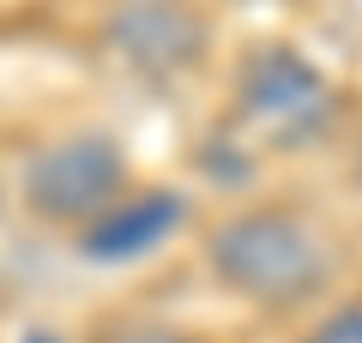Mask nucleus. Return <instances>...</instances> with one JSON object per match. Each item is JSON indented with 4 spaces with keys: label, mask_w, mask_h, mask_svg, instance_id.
Instances as JSON below:
<instances>
[{
    "label": "nucleus",
    "mask_w": 362,
    "mask_h": 343,
    "mask_svg": "<svg viewBox=\"0 0 362 343\" xmlns=\"http://www.w3.org/2000/svg\"><path fill=\"white\" fill-rule=\"evenodd\" d=\"M338 121V85L290 42H254L235 66V127L254 151L296 157Z\"/></svg>",
    "instance_id": "f03ea898"
},
{
    "label": "nucleus",
    "mask_w": 362,
    "mask_h": 343,
    "mask_svg": "<svg viewBox=\"0 0 362 343\" xmlns=\"http://www.w3.org/2000/svg\"><path fill=\"white\" fill-rule=\"evenodd\" d=\"M85 343H199L194 331L169 325V319H139V313H121V319H103Z\"/></svg>",
    "instance_id": "423d86ee"
},
{
    "label": "nucleus",
    "mask_w": 362,
    "mask_h": 343,
    "mask_svg": "<svg viewBox=\"0 0 362 343\" xmlns=\"http://www.w3.org/2000/svg\"><path fill=\"white\" fill-rule=\"evenodd\" d=\"M242 6H278V0H242Z\"/></svg>",
    "instance_id": "1a4fd4ad"
},
{
    "label": "nucleus",
    "mask_w": 362,
    "mask_h": 343,
    "mask_svg": "<svg viewBox=\"0 0 362 343\" xmlns=\"http://www.w3.org/2000/svg\"><path fill=\"white\" fill-rule=\"evenodd\" d=\"M25 211L49 229H90L103 211H115L133 193V169H127V145L115 133H66L49 139L42 151H30L25 175Z\"/></svg>",
    "instance_id": "7ed1b4c3"
},
{
    "label": "nucleus",
    "mask_w": 362,
    "mask_h": 343,
    "mask_svg": "<svg viewBox=\"0 0 362 343\" xmlns=\"http://www.w3.org/2000/svg\"><path fill=\"white\" fill-rule=\"evenodd\" d=\"M302 343H362V301H344L326 319H314V325L302 331Z\"/></svg>",
    "instance_id": "0eeeda50"
},
{
    "label": "nucleus",
    "mask_w": 362,
    "mask_h": 343,
    "mask_svg": "<svg viewBox=\"0 0 362 343\" xmlns=\"http://www.w3.org/2000/svg\"><path fill=\"white\" fill-rule=\"evenodd\" d=\"M25 343H61V337H49V331H30V337Z\"/></svg>",
    "instance_id": "6e6552de"
},
{
    "label": "nucleus",
    "mask_w": 362,
    "mask_h": 343,
    "mask_svg": "<svg viewBox=\"0 0 362 343\" xmlns=\"http://www.w3.org/2000/svg\"><path fill=\"white\" fill-rule=\"evenodd\" d=\"M194 217V199L181 187H133L115 211H103L90 229H78L73 247L90 265H139L157 247H169Z\"/></svg>",
    "instance_id": "39448f33"
},
{
    "label": "nucleus",
    "mask_w": 362,
    "mask_h": 343,
    "mask_svg": "<svg viewBox=\"0 0 362 343\" xmlns=\"http://www.w3.org/2000/svg\"><path fill=\"white\" fill-rule=\"evenodd\" d=\"M97 37H103L109 61L145 85H175V78L199 73L211 49V25L194 0H115Z\"/></svg>",
    "instance_id": "20e7f679"
},
{
    "label": "nucleus",
    "mask_w": 362,
    "mask_h": 343,
    "mask_svg": "<svg viewBox=\"0 0 362 343\" xmlns=\"http://www.w3.org/2000/svg\"><path fill=\"white\" fill-rule=\"evenodd\" d=\"M206 271L247 307H302L338 277V247L308 211L242 205L206 235Z\"/></svg>",
    "instance_id": "f257e3e1"
}]
</instances>
